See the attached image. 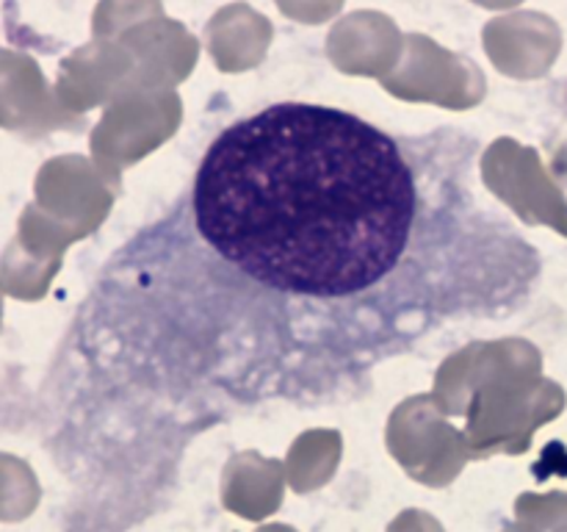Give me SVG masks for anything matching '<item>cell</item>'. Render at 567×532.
I'll list each match as a JSON object with an SVG mask.
<instances>
[{
    "instance_id": "4fadbf2b",
    "label": "cell",
    "mask_w": 567,
    "mask_h": 532,
    "mask_svg": "<svg viewBox=\"0 0 567 532\" xmlns=\"http://www.w3.org/2000/svg\"><path fill=\"white\" fill-rule=\"evenodd\" d=\"M153 17H161V0H100L92 31L97 39H116Z\"/></svg>"
},
{
    "instance_id": "30bf717a",
    "label": "cell",
    "mask_w": 567,
    "mask_h": 532,
    "mask_svg": "<svg viewBox=\"0 0 567 532\" xmlns=\"http://www.w3.org/2000/svg\"><path fill=\"white\" fill-rule=\"evenodd\" d=\"M122 64H125V55H122L120 44L109 42V39L75 50L59 72L55 98H59L61 109L83 111L86 105H92L103 94V89L120 75Z\"/></svg>"
},
{
    "instance_id": "8fae6325",
    "label": "cell",
    "mask_w": 567,
    "mask_h": 532,
    "mask_svg": "<svg viewBox=\"0 0 567 532\" xmlns=\"http://www.w3.org/2000/svg\"><path fill=\"white\" fill-rule=\"evenodd\" d=\"M341 460V436L336 430H313L297 438L286 463V477L297 493H308L332 480Z\"/></svg>"
},
{
    "instance_id": "ba28073f",
    "label": "cell",
    "mask_w": 567,
    "mask_h": 532,
    "mask_svg": "<svg viewBox=\"0 0 567 532\" xmlns=\"http://www.w3.org/2000/svg\"><path fill=\"white\" fill-rule=\"evenodd\" d=\"M282 466L277 460L260 458L258 452H244L227 460L221 474V499L230 513L241 519L260 521L277 513L282 502Z\"/></svg>"
},
{
    "instance_id": "8992f818",
    "label": "cell",
    "mask_w": 567,
    "mask_h": 532,
    "mask_svg": "<svg viewBox=\"0 0 567 532\" xmlns=\"http://www.w3.org/2000/svg\"><path fill=\"white\" fill-rule=\"evenodd\" d=\"M402 48L396 25L380 11H358L336 25L327 39V53L343 72L374 75L393 64Z\"/></svg>"
},
{
    "instance_id": "5b68a950",
    "label": "cell",
    "mask_w": 567,
    "mask_h": 532,
    "mask_svg": "<svg viewBox=\"0 0 567 532\" xmlns=\"http://www.w3.org/2000/svg\"><path fill=\"white\" fill-rule=\"evenodd\" d=\"M491 59L502 72L513 75H537L546 70V61L554 59L559 33L554 22L543 14H513L498 17L482 33Z\"/></svg>"
},
{
    "instance_id": "277c9868",
    "label": "cell",
    "mask_w": 567,
    "mask_h": 532,
    "mask_svg": "<svg viewBox=\"0 0 567 532\" xmlns=\"http://www.w3.org/2000/svg\"><path fill=\"white\" fill-rule=\"evenodd\" d=\"M59 105L31 55L0 48V127L42 133L59 125Z\"/></svg>"
},
{
    "instance_id": "e0dca14e",
    "label": "cell",
    "mask_w": 567,
    "mask_h": 532,
    "mask_svg": "<svg viewBox=\"0 0 567 532\" xmlns=\"http://www.w3.org/2000/svg\"><path fill=\"white\" fill-rule=\"evenodd\" d=\"M258 532H297V530L288 524H269V526H260Z\"/></svg>"
},
{
    "instance_id": "9a60e30c",
    "label": "cell",
    "mask_w": 567,
    "mask_h": 532,
    "mask_svg": "<svg viewBox=\"0 0 567 532\" xmlns=\"http://www.w3.org/2000/svg\"><path fill=\"white\" fill-rule=\"evenodd\" d=\"M388 532H443V526L424 510H404L402 515L391 521Z\"/></svg>"
},
{
    "instance_id": "9c48e42d",
    "label": "cell",
    "mask_w": 567,
    "mask_h": 532,
    "mask_svg": "<svg viewBox=\"0 0 567 532\" xmlns=\"http://www.w3.org/2000/svg\"><path fill=\"white\" fill-rule=\"evenodd\" d=\"M271 25L249 6H227L208 22V48L216 64L227 72L249 70L266 55Z\"/></svg>"
},
{
    "instance_id": "ac0fdd59",
    "label": "cell",
    "mask_w": 567,
    "mask_h": 532,
    "mask_svg": "<svg viewBox=\"0 0 567 532\" xmlns=\"http://www.w3.org/2000/svg\"><path fill=\"white\" fill-rule=\"evenodd\" d=\"M0 325H3V299H0Z\"/></svg>"
},
{
    "instance_id": "3957f363",
    "label": "cell",
    "mask_w": 567,
    "mask_h": 532,
    "mask_svg": "<svg viewBox=\"0 0 567 532\" xmlns=\"http://www.w3.org/2000/svg\"><path fill=\"white\" fill-rule=\"evenodd\" d=\"M70 242L64 227L37 205H28L20 216V231L0 255V291L14 299H42Z\"/></svg>"
},
{
    "instance_id": "7c38bea8",
    "label": "cell",
    "mask_w": 567,
    "mask_h": 532,
    "mask_svg": "<svg viewBox=\"0 0 567 532\" xmlns=\"http://www.w3.org/2000/svg\"><path fill=\"white\" fill-rule=\"evenodd\" d=\"M42 488L25 460L0 452V521H25L39 508Z\"/></svg>"
},
{
    "instance_id": "5bb4252c",
    "label": "cell",
    "mask_w": 567,
    "mask_h": 532,
    "mask_svg": "<svg viewBox=\"0 0 567 532\" xmlns=\"http://www.w3.org/2000/svg\"><path fill=\"white\" fill-rule=\"evenodd\" d=\"M282 14H288L291 20L310 22V25H319V22L330 20L338 9L343 6V0H277Z\"/></svg>"
},
{
    "instance_id": "6da1fadb",
    "label": "cell",
    "mask_w": 567,
    "mask_h": 532,
    "mask_svg": "<svg viewBox=\"0 0 567 532\" xmlns=\"http://www.w3.org/2000/svg\"><path fill=\"white\" fill-rule=\"evenodd\" d=\"M454 127L396 136L280 103L233 122L86 308L97 402L142 421L324 399L454 327L515 314L543 258Z\"/></svg>"
},
{
    "instance_id": "52a82bcc",
    "label": "cell",
    "mask_w": 567,
    "mask_h": 532,
    "mask_svg": "<svg viewBox=\"0 0 567 532\" xmlns=\"http://www.w3.org/2000/svg\"><path fill=\"white\" fill-rule=\"evenodd\" d=\"M94 183L81 158H53L37 175V208L64 227L72 238L83 236L94 219Z\"/></svg>"
},
{
    "instance_id": "7a4b0ae2",
    "label": "cell",
    "mask_w": 567,
    "mask_h": 532,
    "mask_svg": "<svg viewBox=\"0 0 567 532\" xmlns=\"http://www.w3.org/2000/svg\"><path fill=\"white\" fill-rule=\"evenodd\" d=\"M430 397H415L391 416L388 449L413 480L443 488L465 469L468 447L454 427L426 408Z\"/></svg>"
},
{
    "instance_id": "2e32d148",
    "label": "cell",
    "mask_w": 567,
    "mask_h": 532,
    "mask_svg": "<svg viewBox=\"0 0 567 532\" xmlns=\"http://www.w3.org/2000/svg\"><path fill=\"white\" fill-rule=\"evenodd\" d=\"M474 3L487 6V9H504V6H515L520 3V0H474Z\"/></svg>"
}]
</instances>
